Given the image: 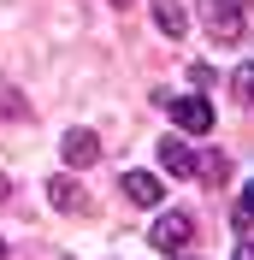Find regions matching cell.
<instances>
[{
	"mask_svg": "<svg viewBox=\"0 0 254 260\" xmlns=\"http://www.w3.org/2000/svg\"><path fill=\"white\" fill-rule=\"evenodd\" d=\"M201 18H207V36L237 48L248 36V0H201Z\"/></svg>",
	"mask_w": 254,
	"mask_h": 260,
	"instance_id": "cell-1",
	"label": "cell"
},
{
	"mask_svg": "<svg viewBox=\"0 0 254 260\" xmlns=\"http://www.w3.org/2000/svg\"><path fill=\"white\" fill-rule=\"evenodd\" d=\"M166 107H172V124L183 130V136H207L213 130V107H207V95H160Z\"/></svg>",
	"mask_w": 254,
	"mask_h": 260,
	"instance_id": "cell-2",
	"label": "cell"
},
{
	"mask_svg": "<svg viewBox=\"0 0 254 260\" xmlns=\"http://www.w3.org/2000/svg\"><path fill=\"white\" fill-rule=\"evenodd\" d=\"M189 237H195V219H189V213H166V219H154V231H148V243H154L160 254L189 248Z\"/></svg>",
	"mask_w": 254,
	"mask_h": 260,
	"instance_id": "cell-3",
	"label": "cell"
},
{
	"mask_svg": "<svg viewBox=\"0 0 254 260\" xmlns=\"http://www.w3.org/2000/svg\"><path fill=\"white\" fill-rule=\"evenodd\" d=\"M59 154H65V166H77V172H83V166H95L101 160V142H95V130H65V142H59Z\"/></svg>",
	"mask_w": 254,
	"mask_h": 260,
	"instance_id": "cell-4",
	"label": "cell"
},
{
	"mask_svg": "<svg viewBox=\"0 0 254 260\" xmlns=\"http://www.w3.org/2000/svg\"><path fill=\"white\" fill-rule=\"evenodd\" d=\"M160 166H166L172 178H195V154H189V142H183V136H166V142H160Z\"/></svg>",
	"mask_w": 254,
	"mask_h": 260,
	"instance_id": "cell-5",
	"label": "cell"
},
{
	"mask_svg": "<svg viewBox=\"0 0 254 260\" xmlns=\"http://www.w3.org/2000/svg\"><path fill=\"white\" fill-rule=\"evenodd\" d=\"M124 195L136 201V207H160V195H166V183H160L154 172H124Z\"/></svg>",
	"mask_w": 254,
	"mask_h": 260,
	"instance_id": "cell-6",
	"label": "cell"
},
{
	"mask_svg": "<svg viewBox=\"0 0 254 260\" xmlns=\"http://www.w3.org/2000/svg\"><path fill=\"white\" fill-rule=\"evenodd\" d=\"M154 24H160V36H172V42L189 36V12H183L177 0H154Z\"/></svg>",
	"mask_w": 254,
	"mask_h": 260,
	"instance_id": "cell-7",
	"label": "cell"
},
{
	"mask_svg": "<svg viewBox=\"0 0 254 260\" xmlns=\"http://www.w3.org/2000/svg\"><path fill=\"white\" fill-rule=\"evenodd\" d=\"M48 195H53V207H59V213H89V195H83V183H71V178H53Z\"/></svg>",
	"mask_w": 254,
	"mask_h": 260,
	"instance_id": "cell-8",
	"label": "cell"
},
{
	"mask_svg": "<svg viewBox=\"0 0 254 260\" xmlns=\"http://www.w3.org/2000/svg\"><path fill=\"white\" fill-rule=\"evenodd\" d=\"M195 178H207V183H225V178H231V160H225V154H207V160H195Z\"/></svg>",
	"mask_w": 254,
	"mask_h": 260,
	"instance_id": "cell-9",
	"label": "cell"
},
{
	"mask_svg": "<svg viewBox=\"0 0 254 260\" xmlns=\"http://www.w3.org/2000/svg\"><path fill=\"white\" fill-rule=\"evenodd\" d=\"M231 89H237V101H242V107H254V65H237Z\"/></svg>",
	"mask_w": 254,
	"mask_h": 260,
	"instance_id": "cell-10",
	"label": "cell"
},
{
	"mask_svg": "<svg viewBox=\"0 0 254 260\" xmlns=\"http://www.w3.org/2000/svg\"><path fill=\"white\" fill-rule=\"evenodd\" d=\"M0 118H24V101H18V89H6V83H0Z\"/></svg>",
	"mask_w": 254,
	"mask_h": 260,
	"instance_id": "cell-11",
	"label": "cell"
},
{
	"mask_svg": "<svg viewBox=\"0 0 254 260\" xmlns=\"http://www.w3.org/2000/svg\"><path fill=\"white\" fill-rule=\"evenodd\" d=\"M248 219H254V183L242 189V213H237V225H248Z\"/></svg>",
	"mask_w": 254,
	"mask_h": 260,
	"instance_id": "cell-12",
	"label": "cell"
},
{
	"mask_svg": "<svg viewBox=\"0 0 254 260\" xmlns=\"http://www.w3.org/2000/svg\"><path fill=\"white\" fill-rule=\"evenodd\" d=\"M237 260H254V248H237Z\"/></svg>",
	"mask_w": 254,
	"mask_h": 260,
	"instance_id": "cell-13",
	"label": "cell"
},
{
	"mask_svg": "<svg viewBox=\"0 0 254 260\" xmlns=\"http://www.w3.org/2000/svg\"><path fill=\"white\" fill-rule=\"evenodd\" d=\"M112 6H130V0H112Z\"/></svg>",
	"mask_w": 254,
	"mask_h": 260,
	"instance_id": "cell-14",
	"label": "cell"
},
{
	"mask_svg": "<svg viewBox=\"0 0 254 260\" xmlns=\"http://www.w3.org/2000/svg\"><path fill=\"white\" fill-rule=\"evenodd\" d=\"M0 260H6V243H0Z\"/></svg>",
	"mask_w": 254,
	"mask_h": 260,
	"instance_id": "cell-15",
	"label": "cell"
}]
</instances>
